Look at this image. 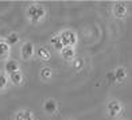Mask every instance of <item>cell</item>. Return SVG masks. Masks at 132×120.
I'll return each instance as SVG.
<instances>
[{"instance_id":"cell-1","label":"cell","mask_w":132,"mask_h":120,"mask_svg":"<svg viewBox=\"0 0 132 120\" xmlns=\"http://www.w3.org/2000/svg\"><path fill=\"white\" fill-rule=\"evenodd\" d=\"M59 38H61L63 47H73L77 43V35L73 31H70V30L62 31V34L59 35Z\"/></svg>"},{"instance_id":"cell-2","label":"cell","mask_w":132,"mask_h":120,"mask_svg":"<svg viewBox=\"0 0 132 120\" xmlns=\"http://www.w3.org/2000/svg\"><path fill=\"white\" fill-rule=\"evenodd\" d=\"M45 14H46L45 8L42 7V5H38V4L31 5V7L28 8V11H27V15H28V18L32 22H38L39 19H42V18L45 16Z\"/></svg>"},{"instance_id":"cell-3","label":"cell","mask_w":132,"mask_h":120,"mask_svg":"<svg viewBox=\"0 0 132 120\" xmlns=\"http://www.w3.org/2000/svg\"><path fill=\"white\" fill-rule=\"evenodd\" d=\"M108 112H109V116H116V115H119L120 112H121V104L119 103L117 100H112V101H109V104H108Z\"/></svg>"},{"instance_id":"cell-4","label":"cell","mask_w":132,"mask_h":120,"mask_svg":"<svg viewBox=\"0 0 132 120\" xmlns=\"http://www.w3.org/2000/svg\"><path fill=\"white\" fill-rule=\"evenodd\" d=\"M34 50H35V47H34V45L31 43V42H26V43L22 46V50H20L22 51V57L24 59L31 58L32 54H34Z\"/></svg>"},{"instance_id":"cell-5","label":"cell","mask_w":132,"mask_h":120,"mask_svg":"<svg viewBox=\"0 0 132 120\" xmlns=\"http://www.w3.org/2000/svg\"><path fill=\"white\" fill-rule=\"evenodd\" d=\"M113 14L117 19H123V18L127 15V7L123 3H116L115 7H113Z\"/></svg>"},{"instance_id":"cell-6","label":"cell","mask_w":132,"mask_h":120,"mask_svg":"<svg viewBox=\"0 0 132 120\" xmlns=\"http://www.w3.org/2000/svg\"><path fill=\"white\" fill-rule=\"evenodd\" d=\"M5 71H7L8 74L11 73H15V71H18V69H19V66H18V62L14 61V59H8L7 62H5Z\"/></svg>"},{"instance_id":"cell-7","label":"cell","mask_w":132,"mask_h":120,"mask_svg":"<svg viewBox=\"0 0 132 120\" xmlns=\"http://www.w3.org/2000/svg\"><path fill=\"white\" fill-rule=\"evenodd\" d=\"M43 108H45V111L47 113H54L57 111V103L54 100L49 99V100H46L45 101V104H43Z\"/></svg>"},{"instance_id":"cell-8","label":"cell","mask_w":132,"mask_h":120,"mask_svg":"<svg viewBox=\"0 0 132 120\" xmlns=\"http://www.w3.org/2000/svg\"><path fill=\"white\" fill-rule=\"evenodd\" d=\"M8 51H10V46H8V43H7L5 41L0 39V59L7 58Z\"/></svg>"},{"instance_id":"cell-9","label":"cell","mask_w":132,"mask_h":120,"mask_svg":"<svg viewBox=\"0 0 132 120\" xmlns=\"http://www.w3.org/2000/svg\"><path fill=\"white\" fill-rule=\"evenodd\" d=\"M16 120H34V116H32V113L31 111H22L19 113H16Z\"/></svg>"},{"instance_id":"cell-10","label":"cell","mask_w":132,"mask_h":120,"mask_svg":"<svg viewBox=\"0 0 132 120\" xmlns=\"http://www.w3.org/2000/svg\"><path fill=\"white\" fill-rule=\"evenodd\" d=\"M61 53H62L65 59H71L74 57V49L73 47H63V49L61 50Z\"/></svg>"},{"instance_id":"cell-11","label":"cell","mask_w":132,"mask_h":120,"mask_svg":"<svg viewBox=\"0 0 132 120\" xmlns=\"http://www.w3.org/2000/svg\"><path fill=\"white\" fill-rule=\"evenodd\" d=\"M38 57L40 59H45V61H47V59H50V51L46 49V47H39L38 49Z\"/></svg>"},{"instance_id":"cell-12","label":"cell","mask_w":132,"mask_h":120,"mask_svg":"<svg viewBox=\"0 0 132 120\" xmlns=\"http://www.w3.org/2000/svg\"><path fill=\"white\" fill-rule=\"evenodd\" d=\"M10 78H11V81H12L14 84H16V85H19V84L23 82V76H22V73H19V71L11 73L10 74Z\"/></svg>"},{"instance_id":"cell-13","label":"cell","mask_w":132,"mask_h":120,"mask_svg":"<svg viewBox=\"0 0 132 120\" xmlns=\"http://www.w3.org/2000/svg\"><path fill=\"white\" fill-rule=\"evenodd\" d=\"M115 78H116V81H124V78H125L124 68H119V69L115 70Z\"/></svg>"},{"instance_id":"cell-14","label":"cell","mask_w":132,"mask_h":120,"mask_svg":"<svg viewBox=\"0 0 132 120\" xmlns=\"http://www.w3.org/2000/svg\"><path fill=\"white\" fill-rule=\"evenodd\" d=\"M51 43L54 45V47H55L57 50H62L63 49V45H62V42H61L59 35H58V37H53L51 38Z\"/></svg>"},{"instance_id":"cell-15","label":"cell","mask_w":132,"mask_h":120,"mask_svg":"<svg viewBox=\"0 0 132 120\" xmlns=\"http://www.w3.org/2000/svg\"><path fill=\"white\" fill-rule=\"evenodd\" d=\"M18 39H19V37H18V34H15V33H12V34H10L8 37H7V43H8V46H11V45H15L16 42H18Z\"/></svg>"},{"instance_id":"cell-16","label":"cell","mask_w":132,"mask_h":120,"mask_svg":"<svg viewBox=\"0 0 132 120\" xmlns=\"http://www.w3.org/2000/svg\"><path fill=\"white\" fill-rule=\"evenodd\" d=\"M40 77L42 78H50L51 77V69L50 68H43L40 70Z\"/></svg>"},{"instance_id":"cell-17","label":"cell","mask_w":132,"mask_h":120,"mask_svg":"<svg viewBox=\"0 0 132 120\" xmlns=\"http://www.w3.org/2000/svg\"><path fill=\"white\" fill-rule=\"evenodd\" d=\"M5 84H7V78H5L4 74H0V89L5 86Z\"/></svg>"},{"instance_id":"cell-18","label":"cell","mask_w":132,"mask_h":120,"mask_svg":"<svg viewBox=\"0 0 132 120\" xmlns=\"http://www.w3.org/2000/svg\"><path fill=\"white\" fill-rule=\"evenodd\" d=\"M106 77H108V80H109V81H116V78H115V71H109V73L106 74Z\"/></svg>"},{"instance_id":"cell-19","label":"cell","mask_w":132,"mask_h":120,"mask_svg":"<svg viewBox=\"0 0 132 120\" xmlns=\"http://www.w3.org/2000/svg\"><path fill=\"white\" fill-rule=\"evenodd\" d=\"M74 66H76L77 69H81V66H82V59H80V58L77 59V61L74 62Z\"/></svg>"}]
</instances>
